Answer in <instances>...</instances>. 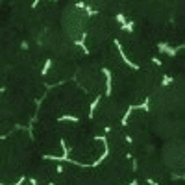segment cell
I'll use <instances>...</instances> for the list:
<instances>
[{"instance_id":"1","label":"cell","mask_w":185,"mask_h":185,"mask_svg":"<svg viewBox=\"0 0 185 185\" xmlns=\"http://www.w3.org/2000/svg\"><path fill=\"white\" fill-rule=\"evenodd\" d=\"M0 113L7 117L15 126H26L35 118L37 106L35 100L6 87L4 91H0Z\"/></svg>"},{"instance_id":"2","label":"cell","mask_w":185,"mask_h":185,"mask_svg":"<svg viewBox=\"0 0 185 185\" xmlns=\"http://www.w3.org/2000/svg\"><path fill=\"white\" fill-rule=\"evenodd\" d=\"M31 139H34L35 148L45 157L63 154V139H61V132H59V121H56V118L37 117V121L34 122Z\"/></svg>"},{"instance_id":"3","label":"cell","mask_w":185,"mask_h":185,"mask_svg":"<svg viewBox=\"0 0 185 185\" xmlns=\"http://www.w3.org/2000/svg\"><path fill=\"white\" fill-rule=\"evenodd\" d=\"M135 170V165L124 156L111 154L102 163L94 167L98 185H128L132 180V174Z\"/></svg>"},{"instance_id":"4","label":"cell","mask_w":185,"mask_h":185,"mask_svg":"<svg viewBox=\"0 0 185 185\" xmlns=\"http://www.w3.org/2000/svg\"><path fill=\"white\" fill-rule=\"evenodd\" d=\"M76 83H78L82 89L94 96H100L106 93L109 78L106 74V69H102L94 59H91V56H85V59L76 67Z\"/></svg>"},{"instance_id":"5","label":"cell","mask_w":185,"mask_h":185,"mask_svg":"<svg viewBox=\"0 0 185 185\" xmlns=\"http://www.w3.org/2000/svg\"><path fill=\"white\" fill-rule=\"evenodd\" d=\"M126 102L118 100L117 94H106L91 111V117L104 128H113L124 122Z\"/></svg>"},{"instance_id":"6","label":"cell","mask_w":185,"mask_h":185,"mask_svg":"<svg viewBox=\"0 0 185 185\" xmlns=\"http://www.w3.org/2000/svg\"><path fill=\"white\" fill-rule=\"evenodd\" d=\"M104 143L98 137H89L82 141L80 145L70 148V159L78 165H91V163L98 161L100 156L104 154Z\"/></svg>"},{"instance_id":"7","label":"cell","mask_w":185,"mask_h":185,"mask_svg":"<svg viewBox=\"0 0 185 185\" xmlns=\"http://www.w3.org/2000/svg\"><path fill=\"white\" fill-rule=\"evenodd\" d=\"M76 67H78L76 63L67 61V59H52L45 76H43V80H45L46 85L48 83L58 85V83H63V82H69L76 74Z\"/></svg>"},{"instance_id":"8","label":"cell","mask_w":185,"mask_h":185,"mask_svg":"<svg viewBox=\"0 0 185 185\" xmlns=\"http://www.w3.org/2000/svg\"><path fill=\"white\" fill-rule=\"evenodd\" d=\"M59 174V167H58V163L54 161V159H48L43 156L34 167H31L30 174H28V178L30 180H34L35 183H52L54 180H56V176Z\"/></svg>"},{"instance_id":"9","label":"cell","mask_w":185,"mask_h":185,"mask_svg":"<svg viewBox=\"0 0 185 185\" xmlns=\"http://www.w3.org/2000/svg\"><path fill=\"white\" fill-rule=\"evenodd\" d=\"M106 141H107V146H109V152L115 154V156H124L126 150L130 148V137H128V133L124 132V130L121 128V124L109 128Z\"/></svg>"},{"instance_id":"10","label":"cell","mask_w":185,"mask_h":185,"mask_svg":"<svg viewBox=\"0 0 185 185\" xmlns=\"http://www.w3.org/2000/svg\"><path fill=\"white\" fill-rule=\"evenodd\" d=\"M22 185H28V183H22Z\"/></svg>"}]
</instances>
